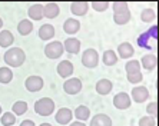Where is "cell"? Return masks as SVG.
Returning <instances> with one entry per match:
<instances>
[{"instance_id":"1","label":"cell","mask_w":159,"mask_h":126,"mask_svg":"<svg viewBox=\"0 0 159 126\" xmlns=\"http://www.w3.org/2000/svg\"><path fill=\"white\" fill-rule=\"evenodd\" d=\"M26 60V53L20 47H11L4 53V63L11 67H20Z\"/></svg>"},{"instance_id":"2","label":"cell","mask_w":159,"mask_h":126,"mask_svg":"<svg viewBox=\"0 0 159 126\" xmlns=\"http://www.w3.org/2000/svg\"><path fill=\"white\" fill-rule=\"evenodd\" d=\"M34 112L39 116H50L55 112V102L50 97H42L34 102Z\"/></svg>"},{"instance_id":"3","label":"cell","mask_w":159,"mask_h":126,"mask_svg":"<svg viewBox=\"0 0 159 126\" xmlns=\"http://www.w3.org/2000/svg\"><path fill=\"white\" fill-rule=\"evenodd\" d=\"M65 52V49H63V43L62 42H50V43H48V45L44 46V55H46V57H49V59H59L60 56H62V53Z\"/></svg>"},{"instance_id":"4","label":"cell","mask_w":159,"mask_h":126,"mask_svg":"<svg viewBox=\"0 0 159 126\" xmlns=\"http://www.w3.org/2000/svg\"><path fill=\"white\" fill-rule=\"evenodd\" d=\"M82 65L89 69H93L99 65V53L95 49H86L82 55Z\"/></svg>"},{"instance_id":"5","label":"cell","mask_w":159,"mask_h":126,"mask_svg":"<svg viewBox=\"0 0 159 126\" xmlns=\"http://www.w3.org/2000/svg\"><path fill=\"white\" fill-rule=\"evenodd\" d=\"M130 103H132V99L126 92L116 93L113 97V106L119 110H125V109L130 108Z\"/></svg>"},{"instance_id":"6","label":"cell","mask_w":159,"mask_h":126,"mask_svg":"<svg viewBox=\"0 0 159 126\" xmlns=\"http://www.w3.org/2000/svg\"><path fill=\"white\" fill-rule=\"evenodd\" d=\"M63 90L67 95H78L82 90V80L78 78H70L63 83Z\"/></svg>"},{"instance_id":"7","label":"cell","mask_w":159,"mask_h":126,"mask_svg":"<svg viewBox=\"0 0 159 126\" xmlns=\"http://www.w3.org/2000/svg\"><path fill=\"white\" fill-rule=\"evenodd\" d=\"M43 85H44L43 79H42L40 76H36V74H33V76H29V78L26 79V82H25L26 89L29 90V92H32V93L42 90V89H43Z\"/></svg>"},{"instance_id":"8","label":"cell","mask_w":159,"mask_h":126,"mask_svg":"<svg viewBox=\"0 0 159 126\" xmlns=\"http://www.w3.org/2000/svg\"><path fill=\"white\" fill-rule=\"evenodd\" d=\"M73 118V112L70 110L69 108H60L59 110L56 112V122L59 123V125H69Z\"/></svg>"},{"instance_id":"9","label":"cell","mask_w":159,"mask_h":126,"mask_svg":"<svg viewBox=\"0 0 159 126\" xmlns=\"http://www.w3.org/2000/svg\"><path fill=\"white\" fill-rule=\"evenodd\" d=\"M56 70H57V74H59L60 78H69L70 74H73V70H75L73 63L70 60H62L57 65Z\"/></svg>"},{"instance_id":"10","label":"cell","mask_w":159,"mask_h":126,"mask_svg":"<svg viewBox=\"0 0 159 126\" xmlns=\"http://www.w3.org/2000/svg\"><path fill=\"white\" fill-rule=\"evenodd\" d=\"M63 49L66 50L67 53H72V55H78L80 52V40L76 39V37H67L65 43H63Z\"/></svg>"},{"instance_id":"11","label":"cell","mask_w":159,"mask_h":126,"mask_svg":"<svg viewBox=\"0 0 159 126\" xmlns=\"http://www.w3.org/2000/svg\"><path fill=\"white\" fill-rule=\"evenodd\" d=\"M149 97V92L145 86H135L132 89V99L136 103H142Z\"/></svg>"},{"instance_id":"12","label":"cell","mask_w":159,"mask_h":126,"mask_svg":"<svg viewBox=\"0 0 159 126\" xmlns=\"http://www.w3.org/2000/svg\"><path fill=\"white\" fill-rule=\"evenodd\" d=\"M95 89L99 95L105 96V95H109L113 89V85H112L111 80H107V79H100V80L96 82V86H95Z\"/></svg>"},{"instance_id":"13","label":"cell","mask_w":159,"mask_h":126,"mask_svg":"<svg viewBox=\"0 0 159 126\" xmlns=\"http://www.w3.org/2000/svg\"><path fill=\"white\" fill-rule=\"evenodd\" d=\"M118 53L120 59H129L135 53V49H133V46L130 45L129 42H123V43H120L118 46Z\"/></svg>"},{"instance_id":"14","label":"cell","mask_w":159,"mask_h":126,"mask_svg":"<svg viewBox=\"0 0 159 126\" xmlns=\"http://www.w3.org/2000/svg\"><path fill=\"white\" fill-rule=\"evenodd\" d=\"M59 4L57 3H46L43 4V17L55 19L59 16Z\"/></svg>"},{"instance_id":"15","label":"cell","mask_w":159,"mask_h":126,"mask_svg":"<svg viewBox=\"0 0 159 126\" xmlns=\"http://www.w3.org/2000/svg\"><path fill=\"white\" fill-rule=\"evenodd\" d=\"M79 29H80V22L78 19H67L66 22L63 23V30L66 32L67 34H75L78 33Z\"/></svg>"},{"instance_id":"16","label":"cell","mask_w":159,"mask_h":126,"mask_svg":"<svg viewBox=\"0 0 159 126\" xmlns=\"http://www.w3.org/2000/svg\"><path fill=\"white\" fill-rule=\"evenodd\" d=\"M89 10V3L86 2H73L70 4V11L75 16H85Z\"/></svg>"},{"instance_id":"17","label":"cell","mask_w":159,"mask_h":126,"mask_svg":"<svg viewBox=\"0 0 159 126\" xmlns=\"http://www.w3.org/2000/svg\"><path fill=\"white\" fill-rule=\"evenodd\" d=\"M90 126H112V119L105 113H98L92 118Z\"/></svg>"},{"instance_id":"18","label":"cell","mask_w":159,"mask_h":126,"mask_svg":"<svg viewBox=\"0 0 159 126\" xmlns=\"http://www.w3.org/2000/svg\"><path fill=\"white\" fill-rule=\"evenodd\" d=\"M27 15H29V17L32 20H40V19H43V4H40V3L32 4L29 7V10H27Z\"/></svg>"},{"instance_id":"19","label":"cell","mask_w":159,"mask_h":126,"mask_svg":"<svg viewBox=\"0 0 159 126\" xmlns=\"http://www.w3.org/2000/svg\"><path fill=\"white\" fill-rule=\"evenodd\" d=\"M39 37H40L42 40H50V39H53L55 37V27L52 25H49V23L43 25L39 29Z\"/></svg>"},{"instance_id":"20","label":"cell","mask_w":159,"mask_h":126,"mask_svg":"<svg viewBox=\"0 0 159 126\" xmlns=\"http://www.w3.org/2000/svg\"><path fill=\"white\" fill-rule=\"evenodd\" d=\"M139 63H141L142 67H145L146 70H152V69H155L156 65H158V57H156V55H145Z\"/></svg>"},{"instance_id":"21","label":"cell","mask_w":159,"mask_h":126,"mask_svg":"<svg viewBox=\"0 0 159 126\" xmlns=\"http://www.w3.org/2000/svg\"><path fill=\"white\" fill-rule=\"evenodd\" d=\"M75 118L78 119L79 122H83V120H88L90 118V109L85 105H80L75 109Z\"/></svg>"},{"instance_id":"22","label":"cell","mask_w":159,"mask_h":126,"mask_svg":"<svg viewBox=\"0 0 159 126\" xmlns=\"http://www.w3.org/2000/svg\"><path fill=\"white\" fill-rule=\"evenodd\" d=\"M15 42V37L10 30H0V46L2 47H9Z\"/></svg>"},{"instance_id":"23","label":"cell","mask_w":159,"mask_h":126,"mask_svg":"<svg viewBox=\"0 0 159 126\" xmlns=\"http://www.w3.org/2000/svg\"><path fill=\"white\" fill-rule=\"evenodd\" d=\"M32 30H33V23L30 22V20H27V19H23V20H20L17 25V32L22 36H27V34L32 33Z\"/></svg>"},{"instance_id":"24","label":"cell","mask_w":159,"mask_h":126,"mask_svg":"<svg viewBox=\"0 0 159 126\" xmlns=\"http://www.w3.org/2000/svg\"><path fill=\"white\" fill-rule=\"evenodd\" d=\"M13 80V72H11L10 67H0V83L3 85H7L10 82Z\"/></svg>"},{"instance_id":"25","label":"cell","mask_w":159,"mask_h":126,"mask_svg":"<svg viewBox=\"0 0 159 126\" xmlns=\"http://www.w3.org/2000/svg\"><path fill=\"white\" fill-rule=\"evenodd\" d=\"M11 109H13V115L15 116H22L27 112V103L23 102V100H17L16 103H13Z\"/></svg>"},{"instance_id":"26","label":"cell","mask_w":159,"mask_h":126,"mask_svg":"<svg viewBox=\"0 0 159 126\" xmlns=\"http://www.w3.org/2000/svg\"><path fill=\"white\" fill-rule=\"evenodd\" d=\"M132 15H130V10L129 11H125V13H113V22L119 26H122V25H126V23L130 20Z\"/></svg>"},{"instance_id":"27","label":"cell","mask_w":159,"mask_h":126,"mask_svg":"<svg viewBox=\"0 0 159 126\" xmlns=\"http://www.w3.org/2000/svg\"><path fill=\"white\" fill-rule=\"evenodd\" d=\"M103 63L106 65V66H113V65H116V62H118V55H116V52H113V50H106V52L103 53Z\"/></svg>"},{"instance_id":"28","label":"cell","mask_w":159,"mask_h":126,"mask_svg":"<svg viewBox=\"0 0 159 126\" xmlns=\"http://www.w3.org/2000/svg\"><path fill=\"white\" fill-rule=\"evenodd\" d=\"M125 70L128 74L139 73V72H141V63H139V60H129V62L125 65Z\"/></svg>"},{"instance_id":"29","label":"cell","mask_w":159,"mask_h":126,"mask_svg":"<svg viewBox=\"0 0 159 126\" xmlns=\"http://www.w3.org/2000/svg\"><path fill=\"white\" fill-rule=\"evenodd\" d=\"M156 19V11L153 9H145L142 10L141 13V20L145 23H149V22H153Z\"/></svg>"},{"instance_id":"30","label":"cell","mask_w":159,"mask_h":126,"mask_svg":"<svg viewBox=\"0 0 159 126\" xmlns=\"http://www.w3.org/2000/svg\"><path fill=\"white\" fill-rule=\"evenodd\" d=\"M112 7H113V13H125V11H129V4L126 3V2H115V3L112 4Z\"/></svg>"},{"instance_id":"31","label":"cell","mask_w":159,"mask_h":126,"mask_svg":"<svg viewBox=\"0 0 159 126\" xmlns=\"http://www.w3.org/2000/svg\"><path fill=\"white\" fill-rule=\"evenodd\" d=\"M2 125L3 126H11V125H15L16 122V116L13 115V113H10V112H6L4 115H2Z\"/></svg>"},{"instance_id":"32","label":"cell","mask_w":159,"mask_h":126,"mask_svg":"<svg viewBox=\"0 0 159 126\" xmlns=\"http://www.w3.org/2000/svg\"><path fill=\"white\" fill-rule=\"evenodd\" d=\"M139 126H156V120L152 116H142L139 119Z\"/></svg>"},{"instance_id":"33","label":"cell","mask_w":159,"mask_h":126,"mask_svg":"<svg viewBox=\"0 0 159 126\" xmlns=\"http://www.w3.org/2000/svg\"><path fill=\"white\" fill-rule=\"evenodd\" d=\"M128 78V82H130V83H133V85H138V83H141L142 79H143V74L139 72V73H130L126 76Z\"/></svg>"},{"instance_id":"34","label":"cell","mask_w":159,"mask_h":126,"mask_svg":"<svg viewBox=\"0 0 159 126\" xmlns=\"http://www.w3.org/2000/svg\"><path fill=\"white\" fill-rule=\"evenodd\" d=\"M90 6L96 11H105V10H107V7H109L111 4L107 3V2H93Z\"/></svg>"},{"instance_id":"35","label":"cell","mask_w":159,"mask_h":126,"mask_svg":"<svg viewBox=\"0 0 159 126\" xmlns=\"http://www.w3.org/2000/svg\"><path fill=\"white\" fill-rule=\"evenodd\" d=\"M146 112L149 113V116L156 118V113H158V103H156V102H151V103L148 105V108H146Z\"/></svg>"},{"instance_id":"36","label":"cell","mask_w":159,"mask_h":126,"mask_svg":"<svg viewBox=\"0 0 159 126\" xmlns=\"http://www.w3.org/2000/svg\"><path fill=\"white\" fill-rule=\"evenodd\" d=\"M20 126H36V125H34L33 120H30V119H26V120H23V122L20 123Z\"/></svg>"},{"instance_id":"37","label":"cell","mask_w":159,"mask_h":126,"mask_svg":"<svg viewBox=\"0 0 159 126\" xmlns=\"http://www.w3.org/2000/svg\"><path fill=\"white\" fill-rule=\"evenodd\" d=\"M69 126H86V123H85V122H79V120H76V122L70 123Z\"/></svg>"},{"instance_id":"38","label":"cell","mask_w":159,"mask_h":126,"mask_svg":"<svg viewBox=\"0 0 159 126\" xmlns=\"http://www.w3.org/2000/svg\"><path fill=\"white\" fill-rule=\"evenodd\" d=\"M3 27V20H2V17H0V29Z\"/></svg>"},{"instance_id":"39","label":"cell","mask_w":159,"mask_h":126,"mask_svg":"<svg viewBox=\"0 0 159 126\" xmlns=\"http://www.w3.org/2000/svg\"><path fill=\"white\" fill-rule=\"evenodd\" d=\"M40 126H52V125H50V123H42Z\"/></svg>"},{"instance_id":"40","label":"cell","mask_w":159,"mask_h":126,"mask_svg":"<svg viewBox=\"0 0 159 126\" xmlns=\"http://www.w3.org/2000/svg\"><path fill=\"white\" fill-rule=\"evenodd\" d=\"M0 115H2V106H0Z\"/></svg>"}]
</instances>
